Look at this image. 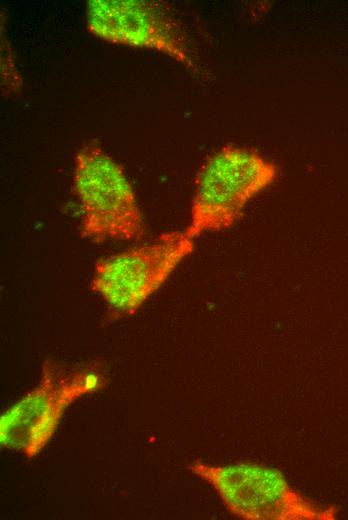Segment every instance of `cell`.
<instances>
[{"mask_svg": "<svg viewBox=\"0 0 348 520\" xmlns=\"http://www.w3.org/2000/svg\"><path fill=\"white\" fill-rule=\"evenodd\" d=\"M73 187L82 238L95 243L144 238L146 224L134 189L120 164L98 142L86 141L76 151Z\"/></svg>", "mask_w": 348, "mask_h": 520, "instance_id": "cell-1", "label": "cell"}, {"mask_svg": "<svg viewBox=\"0 0 348 520\" xmlns=\"http://www.w3.org/2000/svg\"><path fill=\"white\" fill-rule=\"evenodd\" d=\"M276 164L254 149L226 145L200 168L184 232L191 239L234 226L248 202L275 182Z\"/></svg>", "mask_w": 348, "mask_h": 520, "instance_id": "cell-2", "label": "cell"}, {"mask_svg": "<svg viewBox=\"0 0 348 520\" xmlns=\"http://www.w3.org/2000/svg\"><path fill=\"white\" fill-rule=\"evenodd\" d=\"M188 470L207 482L227 511L244 520H333L338 508L320 505L293 488L279 469L254 461L213 465L196 460Z\"/></svg>", "mask_w": 348, "mask_h": 520, "instance_id": "cell-3", "label": "cell"}, {"mask_svg": "<svg viewBox=\"0 0 348 520\" xmlns=\"http://www.w3.org/2000/svg\"><path fill=\"white\" fill-rule=\"evenodd\" d=\"M104 386L105 378L94 364L67 371L45 360L38 384L2 414L1 447L33 458L54 435L66 408Z\"/></svg>", "mask_w": 348, "mask_h": 520, "instance_id": "cell-4", "label": "cell"}, {"mask_svg": "<svg viewBox=\"0 0 348 520\" xmlns=\"http://www.w3.org/2000/svg\"><path fill=\"white\" fill-rule=\"evenodd\" d=\"M194 249V240L184 231L162 233L147 244L100 259L90 289L114 319L133 315Z\"/></svg>", "mask_w": 348, "mask_h": 520, "instance_id": "cell-5", "label": "cell"}, {"mask_svg": "<svg viewBox=\"0 0 348 520\" xmlns=\"http://www.w3.org/2000/svg\"><path fill=\"white\" fill-rule=\"evenodd\" d=\"M85 27L94 37L119 46L159 52L195 70L186 36L168 7L151 0H89Z\"/></svg>", "mask_w": 348, "mask_h": 520, "instance_id": "cell-6", "label": "cell"}]
</instances>
